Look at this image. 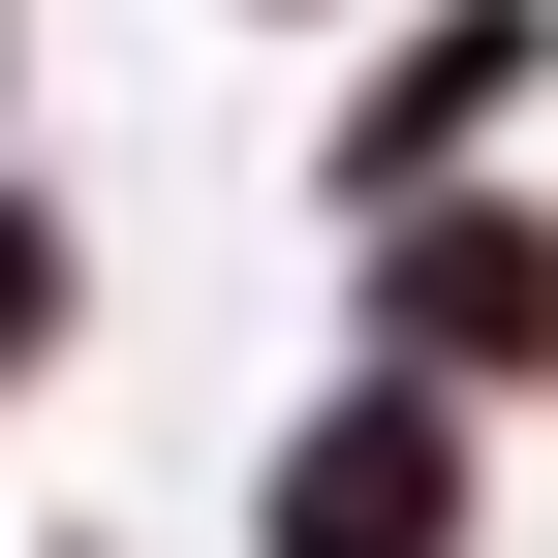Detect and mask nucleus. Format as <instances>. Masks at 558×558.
I'll return each instance as SVG.
<instances>
[{"instance_id": "f257e3e1", "label": "nucleus", "mask_w": 558, "mask_h": 558, "mask_svg": "<svg viewBox=\"0 0 558 558\" xmlns=\"http://www.w3.org/2000/svg\"><path fill=\"white\" fill-rule=\"evenodd\" d=\"M279 558H465V435H435V373L341 403V435L279 465Z\"/></svg>"}, {"instance_id": "f03ea898", "label": "nucleus", "mask_w": 558, "mask_h": 558, "mask_svg": "<svg viewBox=\"0 0 558 558\" xmlns=\"http://www.w3.org/2000/svg\"><path fill=\"white\" fill-rule=\"evenodd\" d=\"M435 341H465V373H527V341H558V248H527V218L403 248V373H435Z\"/></svg>"}]
</instances>
